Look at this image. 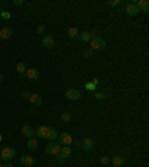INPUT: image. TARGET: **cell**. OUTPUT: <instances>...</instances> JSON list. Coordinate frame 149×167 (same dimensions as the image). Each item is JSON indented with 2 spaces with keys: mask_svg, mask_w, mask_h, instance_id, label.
Wrapping results in <instances>:
<instances>
[{
  "mask_svg": "<svg viewBox=\"0 0 149 167\" xmlns=\"http://www.w3.org/2000/svg\"><path fill=\"white\" fill-rule=\"evenodd\" d=\"M35 134L37 137H42V139H48V140H51V142H54L55 139H57V130L55 128H52V127H43V125H40V127H37L35 130Z\"/></svg>",
  "mask_w": 149,
  "mask_h": 167,
  "instance_id": "6da1fadb",
  "label": "cell"
},
{
  "mask_svg": "<svg viewBox=\"0 0 149 167\" xmlns=\"http://www.w3.org/2000/svg\"><path fill=\"white\" fill-rule=\"evenodd\" d=\"M0 157H2V160H5V161H11V160H13V157H15V149L11 148V146H6V148L2 149Z\"/></svg>",
  "mask_w": 149,
  "mask_h": 167,
  "instance_id": "7a4b0ae2",
  "label": "cell"
},
{
  "mask_svg": "<svg viewBox=\"0 0 149 167\" xmlns=\"http://www.w3.org/2000/svg\"><path fill=\"white\" fill-rule=\"evenodd\" d=\"M91 49H97V51H100V49H104L106 48V42H104L102 37H91Z\"/></svg>",
  "mask_w": 149,
  "mask_h": 167,
  "instance_id": "3957f363",
  "label": "cell"
},
{
  "mask_svg": "<svg viewBox=\"0 0 149 167\" xmlns=\"http://www.w3.org/2000/svg\"><path fill=\"white\" fill-rule=\"evenodd\" d=\"M45 151L48 155H58L60 151H61V145H60V143H54V142H52V143H48Z\"/></svg>",
  "mask_w": 149,
  "mask_h": 167,
  "instance_id": "277c9868",
  "label": "cell"
},
{
  "mask_svg": "<svg viewBox=\"0 0 149 167\" xmlns=\"http://www.w3.org/2000/svg\"><path fill=\"white\" fill-rule=\"evenodd\" d=\"M73 142V137L69 133H61L58 136V143L61 146H70Z\"/></svg>",
  "mask_w": 149,
  "mask_h": 167,
  "instance_id": "5b68a950",
  "label": "cell"
},
{
  "mask_svg": "<svg viewBox=\"0 0 149 167\" xmlns=\"http://www.w3.org/2000/svg\"><path fill=\"white\" fill-rule=\"evenodd\" d=\"M66 97L69 99V100H79L80 99V93L78 89L75 88H69L66 91Z\"/></svg>",
  "mask_w": 149,
  "mask_h": 167,
  "instance_id": "8992f818",
  "label": "cell"
},
{
  "mask_svg": "<svg viewBox=\"0 0 149 167\" xmlns=\"http://www.w3.org/2000/svg\"><path fill=\"white\" fill-rule=\"evenodd\" d=\"M42 45L45 46V48H48V49H51V48H54L55 46V40L51 37V36H43L42 37Z\"/></svg>",
  "mask_w": 149,
  "mask_h": 167,
  "instance_id": "52a82bcc",
  "label": "cell"
},
{
  "mask_svg": "<svg viewBox=\"0 0 149 167\" xmlns=\"http://www.w3.org/2000/svg\"><path fill=\"white\" fill-rule=\"evenodd\" d=\"M25 76L30 79V81H37V79H39V70L32 67V69L25 70Z\"/></svg>",
  "mask_w": 149,
  "mask_h": 167,
  "instance_id": "ba28073f",
  "label": "cell"
},
{
  "mask_svg": "<svg viewBox=\"0 0 149 167\" xmlns=\"http://www.w3.org/2000/svg\"><path fill=\"white\" fill-rule=\"evenodd\" d=\"M28 100H30V103H32L33 106H37V108L42 106V103H43V101H42V97H40L39 94H35V93H32V96L28 97Z\"/></svg>",
  "mask_w": 149,
  "mask_h": 167,
  "instance_id": "9c48e42d",
  "label": "cell"
},
{
  "mask_svg": "<svg viewBox=\"0 0 149 167\" xmlns=\"http://www.w3.org/2000/svg\"><path fill=\"white\" fill-rule=\"evenodd\" d=\"M20 164L27 166V167L33 166V164H35V158H33V157H30V155H23L21 158H20Z\"/></svg>",
  "mask_w": 149,
  "mask_h": 167,
  "instance_id": "30bf717a",
  "label": "cell"
},
{
  "mask_svg": "<svg viewBox=\"0 0 149 167\" xmlns=\"http://www.w3.org/2000/svg\"><path fill=\"white\" fill-rule=\"evenodd\" d=\"M125 12L128 13V15H131V17H134V15H137L139 9H137V6H136V3H128L127 5V8H125Z\"/></svg>",
  "mask_w": 149,
  "mask_h": 167,
  "instance_id": "8fae6325",
  "label": "cell"
},
{
  "mask_svg": "<svg viewBox=\"0 0 149 167\" xmlns=\"http://www.w3.org/2000/svg\"><path fill=\"white\" fill-rule=\"evenodd\" d=\"M136 3V6H137L139 11H143V12H148L149 11V3L146 0H137V2H134Z\"/></svg>",
  "mask_w": 149,
  "mask_h": 167,
  "instance_id": "7c38bea8",
  "label": "cell"
},
{
  "mask_svg": "<svg viewBox=\"0 0 149 167\" xmlns=\"http://www.w3.org/2000/svg\"><path fill=\"white\" fill-rule=\"evenodd\" d=\"M82 148L85 151H91L92 148H94V140H92L91 137H87L85 140H82Z\"/></svg>",
  "mask_w": 149,
  "mask_h": 167,
  "instance_id": "4fadbf2b",
  "label": "cell"
},
{
  "mask_svg": "<svg viewBox=\"0 0 149 167\" xmlns=\"http://www.w3.org/2000/svg\"><path fill=\"white\" fill-rule=\"evenodd\" d=\"M58 155L61 157V158H69L72 155V149H70V146H61V151H60V154Z\"/></svg>",
  "mask_w": 149,
  "mask_h": 167,
  "instance_id": "5bb4252c",
  "label": "cell"
},
{
  "mask_svg": "<svg viewBox=\"0 0 149 167\" xmlns=\"http://www.w3.org/2000/svg\"><path fill=\"white\" fill-rule=\"evenodd\" d=\"M21 133H23V136H25V137H33V134H35V131H33V128L30 127V125H23V128H21Z\"/></svg>",
  "mask_w": 149,
  "mask_h": 167,
  "instance_id": "9a60e30c",
  "label": "cell"
},
{
  "mask_svg": "<svg viewBox=\"0 0 149 167\" xmlns=\"http://www.w3.org/2000/svg\"><path fill=\"white\" fill-rule=\"evenodd\" d=\"M11 36H12L11 27H3V28L0 30V37H2V39H9Z\"/></svg>",
  "mask_w": 149,
  "mask_h": 167,
  "instance_id": "2e32d148",
  "label": "cell"
},
{
  "mask_svg": "<svg viewBox=\"0 0 149 167\" xmlns=\"http://www.w3.org/2000/svg\"><path fill=\"white\" fill-rule=\"evenodd\" d=\"M67 36H69V39H78L79 37V30L76 28V27H70L69 30H67Z\"/></svg>",
  "mask_w": 149,
  "mask_h": 167,
  "instance_id": "e0dca14e",
  "label": "cell"
},
{
  "mask_svg": "<svg viewBox=\"0 0 149 167\" xmlns=\"http://www.w3.org/2000/svg\"><path fill=\"white\" fill-rule=\"evenodd\" d=\"M110 161L114 163V166H115V167H119V166H122V164L125 163V160H124V158H122L121 155H115L114 158L110 160Z\"/></svg>",
  "mask_w": 149,
  "mask_h": 167,
  "instance_id": "ac0fdd59",
  "label": "cell"
},
{
  "mask_svg": "<svg viewBox=\"0 0 149 167\" xmlns=\"http://www.w3.org/2000/svg\"><path fill=\"white\" fill-rule=\"evenodd\" d=\"M27 148H28L30 151H36V149H37V140L33 139V137H30L28 142H27Z\"/></svg>",
  "mask_w": 149,
  "mask_h": 167,
  "instance_id": "d6986e66",
  "label": "cell"
},
{
  "mask_svg": "<svg viewBox=\"0 0 149 167\" xmlns=\"http://www.w3.org/2000/svg\"><path fill=\"white\" fill-rule=\"evenodd\" d=\"M95 85H97V79H94L92 82H85V89L94 91V89H95Z\"/></svg>",
  "mask_w": 149,
  "mask_h": 167,
  "instance_id": "ffe728a7",
  "label": "cell"
},
{
  "mask_svg": "<svg viewBox=\"0 0 149 167\" xmlns=\"http://www.w3.org/2000/svg\"><path fill=\"white\" fill-rule=\"evenodd\" d=\"M25 70H27V69H25V64H24L23 61L17 64V72H18V75H25Z\"/></svg>",
  "mask_w": 149,
  "mask_h": 167,
  "instance_id": "44dd1931",
  "label": "cell"
},
{
  "mask_svg": "<svg viewBox=\"0 0 149 167\" xmlns=\"http://www.w3.org/2000/svg\"><path fill=\"white\" fill-rule=\"evenodd\" d=\"M79 37H80V40H84V42L91 40V34H90V32H82V33H79Z\"/></svg>",
  "mask_w": 149,
  "mask_h": 167,
  "instance_id": "7402d4cb",
  "label": "cell"
},
{
  "mask_svg": "<svg viewBox=\"0 0 149 167\" xmlns=\"http://www.w3.org/2000/svg\"><path fill=\"white\" fill-rule=\"evenodd\" d=\"M61 120H63L64 123H69L70 120H72V113H70V112H63V113H61Z\"/></svg>",
  "mask_w": 149,
  "mask_h": 167,
  "instance_id": "603a6c76",
  "label": "cell"
},
{
  "mask_svg": "<svg viewBox=\"0 0 149 167\" xmlns=\"http://www.w3.org/2000/svg\"><path fill=\"white\" fill-rule=\"evenodd\" d=\"M0 17H2L3 20H9L12 17V13L9 11H3V12H0Z\"/></svg>",
  "mask_w": 149,
  "mask_h": 167,
  "instance_id": "cb8c5ba5",
  "label": "cell"
},
{
  "mask_svg": "<svg viewBox=\"0 0 149 167\" xmlns=\"http://www.w3.org/2000/svg\"><path fill=\"white\" fill-rule=\"evenodd\" d=\"M106 3H107L109 6H119V5H121V0H107Z\"/></svg>",
  "mask_w": 149,
  "mask_h": 167,
  "instance_id": "d4e9b609",
  "label": "cell"
},
{
  "mask_svg": "<svg viewBox=\"0 0 149 167\" xmlns=\"http://www.w3.org/2000/svg\"><path fill=\"white\" fill-rule=\"evenodd\" d=\"M37 33L42 34V36H45V25H43V24L37 25Z\"/></svg>",
  "mask_w": 149,
  "mask_h": 167,
  "instance_id": "484cf974",
  "label": "cell"
},
{
  "mask_svg": "<svg viewBox=\"0 0 149 167\" xmlns=\"http://www.w3.org/2000/svg\"><path fill=\"white\" fill-rule=\"evenodd\" d=\"M94 97H95L97 100H103V99H106V94H104V93H95Z\"/></svg>",
  "mask_w": 149,
  "mask_h": 167,
  "instance_id": "4316f807",
  "label": "cell"
},
{
  "mask_svg": "<svg viewBox=\"0 0 149 167\" xmlns=\"http://www.w3.org/2000/svg\"><path fill=\"white\" fill-rule=\"evenodd\" d=\"M92 54H94V51H92L91 48H88V49L84 52V57H85V58H90V57H92Z\"/></svg>",
  "mask_w": 149,
  "mask_h": 167,
  "instance_id": "83f0119b",
  "label": "cell"
},
{
  "mask_svg": "<svg viewBox=\"0 0 149 167\" xmlns=\"http://www.w3.org/2000/svg\"><path fill=\"white\" fill-rule=\"evenodd\" d=\"M100 163H102L103 166H106V164H109V163H110V158H109V157H102Z\"/></svg>",
  "mask_w": 149,
  "mask_h": 167,
  "instance_id": "f1b7e54d",
  "label": "cell"
},
{
  "mask_svg": "<svg viewBox=\"0 0 149 167\" xmlns=\"http://www.w3.org/2000/svg\"><path fill=\"white\" fill-rule=\"evenodd\" d=\"M55 161H57L60 166H63V164H64V158H61L60 155H55Z\"/></svg>",
  "mask_w": 149,
  "mask_h": 167,
  "instance_id": "f546056e",
  "label": "cell"
},
{
  "mask_svg": "<svg viewBox=\"0 0 149 167\" xmlns=\"http://www.w3.org/2000/svg\"><path fill=\"white\" fill-rule=\"evenodd\" d=\"M72 143H73L75 146H78V148H80V146H82V142H80V140H78V139H73V142H72Z\"/></svg>",
  "mask_w": 149,
  "mask_h": 167,
  "instance_id": "4dcf8cb0",
  "label": "cell"
},
{
  "mask_svg": "<svg viewBox=\"0 0 149 167\" xmlns=\"http://www.w3.org/2000/svg\"><path fill=\"white\" fill-rule=\"evenodd\" d=\"M13 5H15V6H23L24 0H13Z\"/></svg>",
  "mask_w": 149,
  "mask_h": 167,
  "instance_id": "1f68e13d",
  "label": "cell"
},
{
  "mask_svg": "<svg viewBox=\"0 0 149 167\" xmlns=\"http://www.w3.org/2000/svg\"><path fill=\"white\" fill-rule=\"evenodd\" d=\"M30 96H32V93H30V91H23V97H24V99H28Z\"/></svg>",
  "mask_w": 149,
  "mask_h": 167,
  "instance_id": "d6a6232c",
  "label": "cell"
},
{
  "mask_svg": "<svg viewBox=\"0 0 149 167\" xmlns=\"http://www.w3.org/2000/svg\"><path fill=\"white\" fill-rule=\"evenodd\" d=\"M3 167H13V166H12V163H11V161H6V163L3 164Z\"/></svg>",
  "mask_w": 149,
  "mask_h": 167,
  "instance_id": "836d02e7",
  "label": "cell"
},
{
  "mask_svg": "<svg viewBox=\"0 0 149 167\" xmlns=\"http://www.w3.org/2000/svg\"><path fill=\"white\" fill-rule=\"evenodd\" d=\"M2 81H3V75L0 73V82H2Z\"/></svg>",
  "mask_w": 149,
  "mask_h": 167,
  "instance_id": "e575fe53",
  "label": "cell"
},
{
  "mask_svg": "<svg viewBox=\"0 0 149 167\" xmlns=\"http://www.w3.org/2000/svg\"><path fill=\"white\" fill-rule=\"evenodd\" d=\"M0 167H3V164H2V163H0Z\"/></svg>",
  "mask_w": 149,
  "mask_h": 167,
  "instance_id": "d590c367",
  "label": "cell"
},
{
  "mask_svg": "<svg viewBox=\"0 0 149 167\" xmlns=\"http://www.w3.org/2000/svg\"><path fill=\"white\" fill-rule=\"evenodd\" d=\"M0 142H2V136H0Z\"/></svg>",
  "mask_w": 149,
  "mask_h": 167,
  "instance_id": "8d00e7d4",
  "label": "cell"
}]
</instances>
